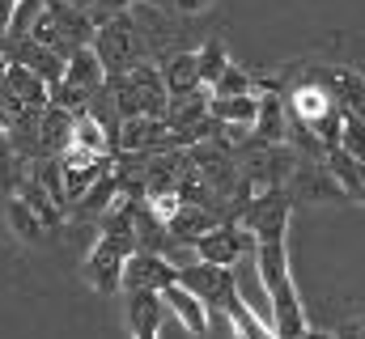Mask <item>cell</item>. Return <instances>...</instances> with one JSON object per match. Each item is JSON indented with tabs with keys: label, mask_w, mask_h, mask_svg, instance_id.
Wrapping results in <instances>:
<instances>
[{
	"label": "cell",
	"mask_w": 365,
	"mask_h": 339,
	"mask_svg": "<svg viewBox=\"0 0 365 339\" xmlns=\"http://www.w3.org/2000/svg\"><path fill=\"white\" fill-rule=\"evenodd\" d=\"M251 254H255L259 288H264L268 310H272V335L276 339H302L310 323L302 314L297 284H293V271H289V246L284 242H255Z\"/></svg>",
	"instance_id": "cell-1"
},
{
	"label": "cell",
	"mask_w": 365,
	"mask_h": 339,
	"mask_svg": "<svg viewBox=\"0 0 365 339\" xmlns=\"http://www.w3.org/2000/svg\"><path fill=\"white\" fill-rule=\"evenodd\" d=\"M90 47H93V56L102 60V68H106V81L128 73V68H136V64H145V60H153L145 38H140V30H136V21L128 13H115V17L98 21Z\"/></svg>",
	"instance_id": "cell-2"
},
{
	"label": "cell",
	"mask_w": 365,
	"mask_h": 339,
	"mask_svg": "<svg viewBox=\"0 0 365 339\" xmlns=\"http://www.w3.org/2000/svg\"><path fill=\"white\" fill-rule=\"evenodd\" d=\"M110 98H115V110L119 119H136V115H162L166 110V89H162V73L153 60L119 73L106 81Z\"/></svg>",
	"instance_id": "cell-3"
},
{
	"label": "cell",
	"mask_w": 365,
	"mask_h": 339,
	"mask_svg": "<svg viewBox=\"0 0 365 339\" xmlns=\"http://www.w3.org/2000/svg\"><path fill=\"white\" fill-rule=\"evenodd\" d=\"M289 217H293V204H289L284 187H272V191H255V195L242 204V212H238L234 221H238L255 242H284Z\"/></svg>",
	"instance_id": "cell-4"
},
{
	"label": "cell",
	"mask_w": 365,
	"mask_h": 339,
	"mask_svg": "<svg viewBox=\"0 0 365 339\" xmlns=\"http://www.w3.org/2000/svg\"><path fill=\"white\" fill-rule=\"evenodd\" d=\"M179 280V263L158 251H132L123 259L119 293H162Z\"/></svg>",
	"instance_id": "cell-5"
},
{
	"label": "cell",
	"mask_w": 365,
	"mask_h": 339,
	"mask_svg": "<svg viewBox=\"0 0 365 339\" xmlns=\"http://www.w3.org/2000/svg\"><path fill=\"white\" fill-rule=\"evenodd\" d=\"M284 195L289 204H349V195L340 191V182L323 162H297L284 178Z\"/></svg>",
	"instance_id": "cell-6"
},
{
	"label": "cell",
	"mask_w": 365,
	"mask_h": 339,
	"mask_svg": "<svg viewBox=\"0 0 365 339\" xmlns=\"http://www.w3.org/2000/svg\"><path fill=\"white\" fill-rule=\"evenodd\" d=\"M255 251V238L238 225V221H221V225H212L204 238H195L191 242V254L200 259V263H212V267H234L242 254Z\"/></svg>",
	"instance_id": "cell-7"
},
{
	"label": "cell",
	"mask_w": 365,
	"mask_h": 339,
	"mask_svg": "<svg viewBox=\"0 0 365 339\" xmlns=\"http://www.w3.org/2000/svg\"><path fill=\"white\" fill-rule=\"evenodd\" d=\"M56 162H60V178H64V199L68 204H77L86 191H90L93 182L106 174V170L115 166V157H98V153H86V149H77V145H68V149H60L56 153Z\"/></svg>",
	"instance_id": "cell-8"
},
{
	"label": "cell",
	"mask_w": 365,
	"mask_h": 339,
	"mask_svg": "<svg viewBox=\"0 0 365 339\" xmlns=\"http://www.w3.org/2000/svg\"><path fill=\"white\" fill-rule=\"evenodd\" d=\"M170 149V127L162 115H136V119H119V132H115V153H136V157H149V153H162Z\"/></svg>",
	"instance_id": "cell-9"
},
{
	"label": "cell",
	"mask_w": 365,
	"mask_h": 339,
	"mask_svg": "<svg viewBox=\"0 0 365 339\" xmlns=\"http://www.w3.org/2000/svg\"><path fill=\"white\" fill-rule=\"evenodd\" d=\"M187 293H195L208 310H217L221 306V297L238 284V276L230 271V267H212V263H200V259H191V263H179V280Z\"/></svg>",
	"instance_id": "cell-10"
},
{
	"label": "cell",
	"mask_w": 365,
	"mask_h": 339,
	"mask_svg": "<svg viewBox=\"0 0 365 339\" xmlns=\"http://www.w3.org/2000/svg\"><path fill=\"white\" fill-rule=\"evenodd\" d=\"M123 259H128V254L119 251L115 242L93 238L90 254H86V263H81L86 284H90L93 293H102V297H115V293H119V276H123Z\"/></svg>",
	"instance_id": "cell-11"
},
{
	"label": "cell",
	"mask_w": 365,
	"mask_h": 339,
	"mask_svg": "<svg viewBox=\"0 0 365 339\" xmlns=\"http://www.w3.org/2000/svg\"><path fill=\"white\" fill-rule=\"evenodd\" d=\"M319 81L327 85V93L336 98L340 110L365 115V73L349 68V64H336V68H319Z\"/></svg>",
	"instance_id": "cell-12"
},
{
	"label": "cell",
	"mask_w": 365,
	"mask_h": 339,
	"mask_svg": "<svg viewBox=\"0 0 365 339\" xmlns=\"http://www.w3.org/2000/svg\"><path fill=\"white\" fill-rule=\"evenodd\" d=\"M162 306H166V314H175L182 323V331H191L195 339H208V306L195 293H187L182 284H170V288H162Z\"/></svg>",
	"instance_id": "cell-13"
},
{
	"label": "cell",
	"mask_w": 365,
	"mask_h": 339,
	"mask_svg": "<svg viewBox=\"0 0 365 339\" xmlns=\"http://www.w3.org/2000/svg\"><path fill=\"white\" fill-rule=\"evenodd\" d=\"M158 73H162V89H166V98H182V93H195L200 89V73H195V51H170L162 64H158Z\"/></svg>",
	"instance_id": "cell-14"
},
{
	"label": "cell",
	"mask_w": 365,
	"mask_h": 339,
	"mask_svg": "<svg viewBox=\"0 0 365 339\" xmlns=\"http://www.w3.org/2000/svg\"><path fill=\"white\" fill-rule=\"evenodd\" d=\"M212 225H221L208 208H200V204H179V212L166 221V238L175 242V246H191L195 238H204Z\"/></svg>",
	"instance_id": "cell-15"
},
{
	"label": "cell",
	"mask_w": 365,
	"mask_h": 339,
	"mask_svg": "<svg viewBox=\"0 0 365 339\" xmlns=\"http://www.w3.org/2000/svg\"><path fill=\"white\" fill-rule=\"evenodd\" d=\"M0 89H4L13 102H21L26 110H43V106L51 102V98H47V85L38 81L30 68H21V64H9V60H4V85H0Z\"/></svg>",
	"instance_id": "cell-16"
},
{
	"label": "cell",
	"mask_w": 365,
	"mask_h": 339,
	"mask_svg": "<svg viewBox=\"0 0 365 339\" xmlns=\"http://www.w3.org/2000/svg\"><path fill=\"white\" fill-rule=\"evenodd\" d=\"M0 217H4V229L17 238V242H26V246H43V238H47V229H43V221L17 199V195H9V199H0Z\"/></svg>",
	"instance_id": "cell-17"
},
{
	"label": "cell",
	"mask_w": 365,
	"mask_h": 339,
	"mask_svg": "<svg viewBox=\"0 0 365 339\" xmlns=\"http://www.w3.org/2000/svg\"><path fill=\"white\" fill-rule=\"evenodd\" d=\"M284 132H289V115H284V98L280 93H264L259 98V115L251 123V136L259 145H284Z\"/></svg>",
	"instance_id": "cell-18"
},
{
	"label": "cell",
	"mask_w": 365,
	"mask_h": 339,
	"mask_svg": "<svg viewBox=\"0 0 365 339\" xmlns=\"http://www.w3.org/2000/svg\"><path fill=\"white\" fill-rule=\"evenodd\" d=\"M323 166L331 170V178L340 182V191L349 195V204H365V166L361 162H353L344 149H327Z\"/></svg>",
	"instance_id": "cell-19"
},
{
	"label": "cell",
	"mask_w": 365,
	"mask_h": 339,
	"mask_svg": "<svg viewBox=\"0 0 365 339\" xmlns=\"http://www.w3.org/2000/svg\"><path fill=\"white\" fill-rule=\"evenodd\" d=\"M38 140H43V153H60V149H68V140H73V115L64 110V106H56V102H47L43 110H38Z\"/></svg>",
	"instance_id": "cell-20"
},
{
	"label": "cell",
	"mask_w": 365,
	"mask_h": 339,
	"mask_svg": "<svg viewBox=\"0 0 365 339\" xmlns=\"http://www.w3.org/2000/svg\"><path fill=\"white\" fill-rule=\"evenodd\" d=\"M208 115L221 127H251L255 115H259V98L255 93H242V98H208Z\"/></svg>",
	"instance_id": "cell-21"
},
{
	"label": "cell",
	"mask_w": 365,
	"mask_h": 339,
	"mask_svg": "<svg viewBox=\"0 0 365 339\" xmlns=\"http://www.w3.org/2000/svg\"><path fill=\"white\" fill-rule=\"evenodd\" d=\"M13 195H17V199L38 217V221H43V229H60V225H64V208H60V204H56V199H51V195L30 178V174L17 182V191H13Z\"/></svg>",
	"instance_id": "cell-22"
},
{
	"label": "cell",
	"mask_w": 365,
	"mask_h": 339,
	"mask_svg": "<svg viewBox=\"0 0 365 339\" xmlns=\"http://www.w3.org/2000/svg\"><path fill=\"white\" fill-rule=\"evenodd\" d=\"M68 145H77V149H86V153H98V157H115V136L93 119L90 110L73 115V140H68Z\"/></svg>",
	"instance_id": "cell-23"
},
{
	"label": "cell",
	"mask_w": 365,
	"mask_h": 339,
	"mask_svg": "<svg viewBox=\"0 0 365 339\" xmlns=\"http://www.w3.org/2000/svg\"><path fill=\"white\" fill-rule=\"evenodd\" d=\"M162 318H166V306H162V293H128V331H162Z\"/></svg>",
	"instance_id": "cell-24"
},
{
	"label": "cell",
	"mask_w": 365,
	"mask_h": 339,
	"mask_svg": "<svg viewBox=\"0 0 365 339\" xmlns=\"http://www.w3.org/2000/svg\"><path fill=\"white\" fill-rule=\"evenodd\" d=\"M115 195H119V182H115V166H110V170H106V174H102V178L90 187V191L77 199V217H81V221H98V217H102V212L115 204Z\"/></svg>",
	"instance_id": "cell-25"
},
{
	"label": "cell",
	"mask_w": 365,
	"mask_h": 339,
	"mask_svg": "<svg viewBox=\"0 0 365 339\" xmlns=\"http://www.w3.org/2000/svg\"><path fill=\"white\" fill-rule=\"evenodd\" d=\"M230 68V51L221 38H208L204 47H195V73H200V89H212L217 77Z\"/></svg>",
	"instance_id": "cell-26"
},
{
	"label": "cell",
	"mask_w": 365,
	"mask_h": 339,
	"mask_svg": "<svg viewBox=\"0 0 365 339\" xmlns=\"http://www.w3.org/2000/svg\"><path fill=\"white\" fill-rule=\"evenodd\" d=\"M30 43H38V47H47V51H60V56H68L73 47L64 43V34H60V26H56V17L47 13V4H43V13L34 17V26H30V34H26Z\"/></svg>",
	"instance_id": "cell-27"
},
{
	"label": "cell",
	"mask_w": 365,
	"mask_h": 339,
	"mask_svg": "<svg viewBox=\"0 0 365 339\" xmlns=\"http://www.w3.org/2000/svg\"><path fill=\"white\" fill-rule=\"evenodd\" d=\"M336 149H344L353 162L365 166V115L344 110V119H340V145H336Z\"/></svg>",
	"instance_id": "cell-28"
},
{
	"label": "cell",
	"mask_w": 365,
	"mask_h": 339,
	"mask_svg": "<svg viewBox=\"0 0 365 339\" xmlns=\"http://www.w3.org/2000/svg\"><path fill=\"white\" fill-rule=\"evenodd\" d=\"M26 170H30V162H21V157L9 149L4 132H0V199H9V195L17 191V182L26 178Z\"/></svg>",
	"instance_id": "cell-29"
},
{
	"label": "cell",
	"mask_w": 365,
	"mask_h": 339,
	"mask_svg": "<svg viewBox=\"0 0 365 339\" xmlns=\"http://www.w3.org/2000/svg\"><path fill=\"white\" fill-rule=\"evenodd\" d=\"M30 178H34V182L60 204V208L68 204V199H64V178H60V162H56V157H38V162H30Z\"/></svg>",
	"instance_id": "cell-30"
},
{
	"label": "cell",
	"mask_w": 365,
	"mask_h": 339,
	"mask_svg": "<svg viewBox=\"0 0 365 339\" xmlns=\"http://www.w3.org/2000/svg\"><path fill=\"white\" fill-rule=\"evenodd\" d=\"M251 85H255V77H251L247 68L230 64V68L217 77V85H212L208 93H212V98H242V93H251Z\"/></svg>",
	"instance_id": "cell-31"
},
{
	"label": "cell",
	"mask_w": 365,
	"mask_h": 339,
	"mask_svg": "<svg viewBox=\"0 0 365 339\" xmlns=\"http://www.w3.org/2000/svg\"><path fill=\"white\" fill-rule=\"evenodd\" d=\"M38 13H43V0H17V4H13V17H9V26H4V34H9V38H26Z\"/></svg>",
	"instance_id": "cell-32"
},
{
	"label": "cell",
	"mask_w": 365,
	"mask_h": 339,
	"mask_svg": "<svg viewBox=\"0 0 365 339\" xmlns=\"http://www.w3.org/2000/svg\"><path fill=\"white\" fill-rule=\"evenodd\" d=\"M136 0H93V9H90V17H93V26L98 21H106V17H115V13H128Z\"/></svg>",
	"instance_id": "cell-33"
},
{
	"label": "cell",
	"mask_w": 365,
	"mask_h": 339,
	"mask_svg": "<svg viewBox=\"0 0 365 339\" xmlns=\"http://www.w3.org/2000/svg\"><path fill=\"white\" fill-rule=\"evenodd\" d=\"M170 4H175L179 17H200V13H208L217 0H170Z\"/></svg>",
	"instance_id": "cell-34"
},
{
	"label": "cell",
	"mask_w": 365,
	"mask_h": 339,
	"mask_svg": "<svg viewBox=\"0 0 365 339\" xmlns=\"http://www.w3.org/2000/svg\"><path fill=\"white\" fill-rule=\"evenodd\" d=\"M47 4H68V9H77V13H90L93 0H47Z\"/></svg>",
	"instance_id": "cell-35"
},
{
	"label": "cell",
	"mask_w": 365,
	"mask_h": 339,
	"mask_svg": "<svg viewBox=\"0 0 365 339\" xmlns=\"http://www.w3.org/2000/svg\"><path fill=\"white\" fill-rule=\"evenodd\" d=\"M13 4H17V0H0V30L9 26V17H13Z\"/></svg>",
	"instance_id": "cell-36"
},
{
	"label": "cell",
	"mask_w": 365,
	"mask_h": 339,
	"mask_svg": "<svg viewBox=\"0 0 365 339\" xmlns=\"http://www.w3.org/2000/svg\"><path fill=\"white\" fill-rule=\"evenodd\" d=\"M302 339H336V331H323V327H306Z\"/></svg>",
	"instance_id": "cell-37"
},
{
	"label": "cell",
	"mask_w": 365,
	"mask_h": 339,
	"mask_svg": "<svg viewBox=\"0 0 365 339\" xmlns=\"http://www.w3.org/2000/svg\"><path fill=\"white\" fill-rule=\"evenodd\" d=\"M132 339H162V331H136Z\"/></svg>",
	"instance_id": "cell-38"
},
{
	"label": "cell",
	"mask_w": 365,
	"mask_h": 339,
	"mask_svg": "<svg viewBox=\"0 0 365 339\" xmlns=\"http://www.w3.org/2000/svg\"><path fill=\"white\" fill-rule=\"evenodd\" d=\"M4 47H9V34H4V30H0V56H4Z\"/></svg>",
	"instance_id": "cell-39"
},
{
	"label": "cell",
	"mask_w": 365,
	"mask_h": 339,
	"mask_svg": "<svg viewBox=\"0 0 365 339\" xmlns=\"http://www.w3.org/2000/svg\"><path fill=\"white\" fill-rule=\"evenodd\" d=\"M0 85H4V56H0Z\"/></svg>",
	"instance_id": "cell-40"
},
{
	"label": "cell",
	"mask_w": 365,
	"mask_h": 339,
	"mask_svg": "<svg viewBox=\"0 0 365 339\" xmlns=\"http://www.w3.org/2000/svg\"><path fill=\"white\" fill-rule=\"evenodd\" d=\"M145 4H166V0H145Z\"/></svg>",
	"instance_id": "cell-41"
}]
</instances>
